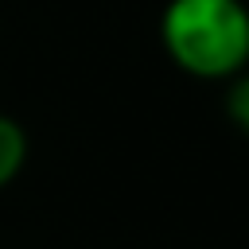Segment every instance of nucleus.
I'll return each mask as SVG.
<instances>
[{
  "mask_svg": "<svg viewBox=\"0 0 249 249\" xmlns=\"http://www.w3.org/2000/svg\"><path fill=\"white\" fill-rule=\"evenodd\" d=\"M27 156H31L27 128H23L16 117L0 113V191H4V187H12V183L23 175Z\"/></svg>",
  "mask_w": 249,
  "mask_h": 249,
  "instance_id": "2",
  "label": "nucleus"
},
{
  "mask_svg": "<svg viewBox=\"0 0 249 249\" xmlns=\"http://www.w3.org/2000/svg\"><path fill=\"white\" fill-rule=\"evenodd\" d=\"M226 117L241 136H249V70L226 82Z\"/></svg>",
  "mask_w": 249,
  "mask_h": 249,
  "instance_id": "3",
  "label": "nucleus"
},
{
  "mask_svg": "<svg viewBox=\"0 0 249 249\" xmlns=\"http://www.w3.org/2000/svg\"><path fill=\"white\" fill-rule=\"evenodd\" d=\"M160 47L187 78L230 82L249 70V4L167 0L160 12Z\"/></svg>",
  "mask_w": 249,
  "mask_h": 249,
  "instance_id": "1",
  "label": "nucleus"
}]
</instances>
